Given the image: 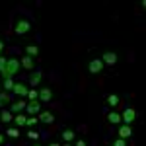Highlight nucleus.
<instances>
[{"label": "nucleus", "mask_w": 146, "mask_h": 146, "mask_svg": "<svg viewBox=\"0 0 146 146\" xmlns=\"http://www.w3.org/2000/svg\"><path fill=\"white\" fill-rule=\"evenodd\" d=\"M117 135H119V138H129V136H133V129H131V125H121L119 127V131H117Z\"/></svg>", "instance_id": "f8f14e48"}, {"label": "nucleus", "mask_w": 146, "mask_h": 146, "mask_svg": "<svg viewBox=\"0 0 146 146\" xmlns=\"http://www.w3.org/2000/svg\"><path fill=\"white\" fill-rule=\"evenodd\" d=\"M111 146H127V140H125V138H119V136H117V138L113 140V144H111Z\"/></svg>", "instance_id": "bb28decb"}, {"label": "nucleus", "mask_w": 146, "mask_h": 146, "mask_svg": "<svg viewBox=\"0 0 146 146\" xmlns=\"http://www.w3.org/2000/svg\"><path fill=\"white\" fill-rule=\"evenodd\" d=\"M25 55L31 56V58L37 56V55H39V47H37V45H27V47H25Z\"/></svg>", "instance_id": "a211bd4d"}, {"label": "nucleus", "mask_w": 146, "mask_h": 146, "mask_svg": "<svg viewBox=\"0 0 146 146\" xmlns=\"http://www.w3.org/2000/svg\"><path fill=\"white\" fill-rule=\"evenodd\" d=\"M62 146H74V144H70V142H64V144H62Z\"/></svg>", "instance_id": "2f4dec72"}, {"label": "nucleus", "mask_w": 146, "mask_h": 146, "mask_svg": "<svg viewBox=\"0 0 146 146\" xmlns=\"http://www.w3.org/2000/svg\"><path fill=\"white\" fill-rule=\"evenodd\" d=\"M107 121L113 125H119L121 123V113H117V111H111L109 115H107Z\"/></svg>", "instance_id": "f3484780"}, {"label": "nucleus", "mask_w": 146, "mask_h": 146, "mask_svg": "<svg viewBox=\"0 0 146 146\" xmlns=\"http://www.w3.org/2000/svg\"><path fill=\"white\" fill-rule=\"evenodd\" d=\"M25 100H16V101H12L10 103V111L14 113V115H18V113H22V111H25Z\"/></svg>", "instance_id": "423d86ee"}, {"label": "nucleus", "mask_w": 146, "mask_h": 146, "mask_svg": "<svg viewBox=\"0 0 146 146\" xmlns=\"http://www.w3.org/2000/svg\"><path fill=\"white\" fill-rule=\"evenodd\" d=\"M60 138H62L64 142H72V140L76 138V133H74L72 129H64V131H60Z\"/></svg>", "instance_id": "4468645a"}, {"label": "nucleus", "mask_w": 146, "mask_h": 146, "mask_svg": "<svg viewBox=\"0 0 146 146\" xmlns=\"http://www.w3.org/2000/svg\"><path fill=\"white\" fill-rule=\"evenodd\" d=\"M0 119H2V123H12V121H14V113L12 111H2V117H0Z\"/></svg>", "instance_id": "412c9836"}, {"label": "nucleus", "mask_w": 146, "mask_h": 146, "mask_svg": "<svg viewBox=\"0 0 146 146\" xmlns=\"http://www.w3.org/2000/svg\"><path fill=\"white\" fill-rule=\"evenodd\" d=\"M6 62H8V58H6L4 55H0V74L6 70Z\"/></svg>", "instance_id": "393cba45"}, {"label": "nucleus", "mask_w": 146, "mask_h": 146, "mask_svg": "<svg viewBox=\"0 0 146 146\" xmlns=\"http://www.w3.org/2000/svg\"><path fill=\"white\" fill-rule=\"evenodd\" d=\"M4 144V135H2V133H0V146Z\"/></svg>", "instance_id": "c756f323"}, {"label": "nucleus", "mask_w": 146, "mask_h": 146, "mask_svg": "<svg viewBox=\"0 0 146 146\" xmlns=\"http://www.w3.org/2000/svg\"><path fill=\"white\" fill-rule=\"evenodd\" d=\"M101 62L113 66V64H117V62H119V55H117L115 51H105V53H101Z\"/></svg>", "instance_id": "7ed1b4c3"}, {"label": "nucleus", "mask_w": 146, "mask_h": 146, "mask_svg": "<svg viewBox=\"0 0 146 146\" xmlns=\"http://www.w3.org/2000/svg\"><path fill=\"white\" fill-rule=\"evenodd\" d=\"M8 103H12V96L8 92H0V107H4Z\"/></svg>", "instance_id": "dca6fc26"}, {"label": "nucleus", "mask_w": 146, "mask_h": 146, "mask_svg": "<svg viewBox=\"0 0 146 146\" xmlns=\"http://www.w3.org/2000/svg\"><path fill=\"white\" fill-rule=\"evenodd\" d=\"M27 92H29V88H27L25 84H16L14 90H12V94L18 96V98H27Z\"/></svg>", "instance_id": "9b49d317"}, {"label": "nucleus", "mask_w": 146, "mask_h": 146, "mask_svg": "<svg viewBox=\"0 0 146 146\" xmlns=\"http://www.w3.org/2000/svg\"><path fill=\"white\" fill-rule=\"evenodd\" d=\"M33 146H41V144H33Z\"/></svg>", "instance_id": "72a5a7b5"}, {"label": "nucleus", "mask_w": 146, "mask_h": 146, "mask_svg": "<svg viewBox=\"0 0 146 146\" xmlns=\"http://www.w3.org/2000/svg\"><path fill=\"white\" fill-rule=\"evenodd\" d=\"M20 70H22V62H20L18 58H8L6 70L2 72V78H14L16 72H20Z\"/></svg>", "instance_id": "f257e3e1"}, {"label": "nucleus", "mask_w": 146, "mask_h": 146, "mask_svg": "<svg viewBox=\"0 0 146 146\" xmlns=\"http://www.w3.org/2000/svg\"><path fill=\"white\" fill-rule=\"evenodd\" d=\"M25 121H27V117L25 115H16V127H25Z\"/></svg>", "instance_id": "5701e85b"}, {"label": "nucleus", "mask_w": 146, "mask_h": 146, "mask_svg": "<svg viewBox=\"0 0 146 146\" xmlns=\"http://www.w3.org/2000/svg\"><path fill=\"white\" fill-rule=\"evenodd\" d=\"M25 111L29 113V115H39V113L43 111V109H41V101H27Z\"/></svg>", "instance_id": "0eeeda50"}, {"label": "nucleus", "mask_w": 146, "mask_h": 146, "mask_svg": "<svg viewBox=\"0 0 146 146\" xmlns=\"http://www.w3.org/2000/svg\"><path fill=\"white\" fill-rule=\"evenodd\" d=\"M27 138L29 140H39V133L37 131H27Z\"/></svg>", "instance_id": "a878e982"}, {"label": "nucleus", "mask_w": 146, "mask_h": 146, "mask_svg": "<svg viewBox=\"0 0 146 146\" xmlns=\"http://www.w3.org/2000/svg\"><path fill=\"white\" fill-rule=\"evenodd\" d=\"M74 146H88V144H86V140H78V142H76Z\"/></svg>", "instance_id": "cd10ccee"}, {"label": "nucleus", "mask_w": 146, "mask_h": 146, "mask_svg": "<svg viewBox=\"0 0 146 146\" xmlns=\"http://www.w3.org/2000/svg\"><path fill=\"white\" fill-rule=\"evenodd\" d=\"M119 100H121V98H119L117 94H109V96H107V103H109L111 107H115V105L119 103Z\"/></svg>", "instance_id": "4be33fe9"}, {"label": "nucleus", "mask_w": 146, "mask_h": 146, "mask_svg": "<svg viewBox=\"0 0 146 146\" xmlns=\"http://www.w3.org/2000/svg\"><path fill=\"white\" fill-rule=\"evenodd\" d=\"M2 51H4V41L0 39V55H2Z\"/></svg>", "instance_id": "c85d7f7f"}, {"label": "nucleus", "mask_w": 146, "mask_h": 146, "mask_svg": "<svg viewBox=\"0 0 146 146\" xmlns=\"http://www.w3.org/2000/svg\"><path fill=\"white\" fill-rule=\"evenodd\" d=\"M37 123H39V119H37V117H27V121H25V127H29V129H31V127H35Z\"/></svg>", "instance_id": "b1692460"}, {"label": "nucleus", "mask_w": 146, "mask_h": 146, "mask_svg": "<svg viewBox=\"0 0 146 146\" xmlns=\"http://www.w3.org/2000/svg\"><path fill=\"white\" fill-rule=\"evenodd\" d=\"M0 92H2V82H0Z\"/></svg>", "instance_id": "473e14b6"}, {"label": "nucleus", "mask_w": 146, "mask_h": 146, "mask_svg": "<svg viewBox=\"0 0 146 146\" xmlns=\"http://www.w3.org/2000/svg\"><path fill=\"white\" fill-rule=\"evenodd\" d=\"M6 136L18 138V136H20V129H18V127H8V129H6Z\"/></svg>", "instance_id": "6ab92c4d"}, {"label": "nucleus", "mask_w": 146, "mask_h": 146, "mask_svg": "<svg viewBox=\"0 0 146 146\" xmlns=\"http://www.w3.org/2000/svg\"><path fill=\"white\" fill-rule=\"evenodd\" d=\"M49 146H60V144H58V142H51Z\"/></svg>", "instance_id": "7c9ffc66"}, {"label": "nucleus", "mask_w": 146, "mask_h": 146, "mask_svg": "<svg viewBox=\"0 0 146 146\" xmlns=\"http://www.w3.org/2000/svg\"><path fill=\"white\" fill-rule=\"evenodd\" d=\"M27 100H29V101H39V90L31 88V90L27 92Z\"/></svg>", "instance_id": "aec40b11"}, {"label": "nucleus", "mask_w": 146, "mask_h": 146, "mask_svg": "<svg viewBox=\"0 0 146 146\" xmlns=\"http://www.w3.org/2000/svg\"><path fill=\"white\" fill-rule=\"evenodd\" d=\"M103 68H105V64L101 62V58H92L90 62H88V72L90 74H100Z\"/></svg>", "instance_id": "20e7f679"}, {"label": "nucleus", "mask_w": 146, "mask_h": 146, "mask_svg": "<svg viewBox=\"0 0 146 146\" xmlns=\"http://www.w3.org/2000/svg\"><path fill=\"white\" fill-rule=\"evenodd\" d=\"M135 119H136V111L133 107H127V109L121 113V123H125V125H131Z\"/></svg>", "instance_id": "39448f33"}, {"label": "nucleus", "mask_w": 146, "mask_h": 146, "mask_svg": "<svg viewBox=\"0 0 146 146\" xmlns=\"http://www.w3.org/2000/svg\"><path fill=\"white\" fill-rule=\"evenodd\" d=\"M14 31H16V35H25V33H29V31H31V22H29V20H25V18L16 20Z\"/></svg>", "instance_id": "f03ea898"}, {"label": "nucleus", "mask_w": 146, "mask_h": 146, "mask_svg": "<svg viewBox=\"0 0 146 146\" xmlns=\"http://www.w3.org/2000/svg\"><path fill=\"white\" fill-rule=\"evenodd\" d=\"M14 86H16V82L12 78H4V82H2V92H8V94H10V92L14 90Z\"/></svg>", "instance_id": "2eb2a0df"}, {"label": "nucleus", "mask_w": 146, "mask_h": 146, "mask_svg": "<svg viewBox=\"0 0 146 146\" xmlns=\"http://www.w3.org/2000/svg\"><path fill=\"white\" fill-rule=\"evenodd\" d=\"M20 62H22V68H25V70H29V72H33V68H35V60L33 58H31V56H23L22 60H20Z\"/></svg>", "instance_id": "ddd939ff"}, {"label": "nucleus", "mask_w": 146, "mask_h": 146, "mask_svg": "<svg viewBox=\"0 0 146 146\" xmlns=\"http://www.w3.org/2000/svg\"><path fill=\"white\" fill-rule=\"evenodd\" d=\"M37 119H39V123H43V125H51V123H55V113H51V111H41Z\"/></svg>", "instance_id": "6e6552de"}, {"label": "nucleus", "mask_w": 146, "mask_h": 146, "mask_svg": "<svg viewBox=\"0 0 146 146\" xmlns=\"http://www.w3.org/2000/svg\"><path fill=\"white\" fill-rule=\"evenodd\" d=\"M53 98H55V92L51 90V88H41V90H39V101H51L53 100Z\"/></svg>", "instance_id": "1a4fd4ad"}, {"label": "nucleus", "mask_w": 146, "mask_h": 146, "mask_svg": "<svg viewBox=\"0 0 146 146\" xmlns=\"http://www.w3.org/2000/svg\"><path fill=\"white\" fill-rule=\"evenodd\" d=\"M41 80H43V72H41V70H33V72L29 74V84H31V88L39 86Z\"/></svg>", "instance_id": "9d476101"}]
</instances>
